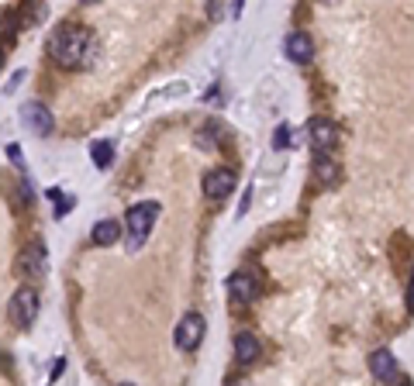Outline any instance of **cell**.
I'll use <instances>...</instances> for the list:
<instances>
[{"label":"cell","instance_id":"1","mask_svg":"<svg viewBox=\"0 0 414 386\" xmlns=\"http://www.w3.org/2000/svg\"><path fill=\"white\" fill-rule=\"evenodd\" d=\"M49 52L59 66L66 69H87L97 56V42H94V32L83 28V25H63L52 42H49Z\"/></svg>","mask_w":414,"mask_h":386},{"label":"cell","instance_id":"2","mask_svg":"<svg viewBox=\"0 0 414 386\" xmlns=\"http://www.w3.org/2000/svg\"><path fill=\"white\" fill-rule=\"evenodd\" d=\"M159 214V204H135L124 217V231H128V248H142V242L152 231V221Z\"/></svg>","mask_w":414,"mask_h":386},{"label":"cell","instance_id":"3","mask_svg":"<svg viewBox=\"0 0 414 386\" xmlns=\"http://www.w3.org/2000/svg\"><path fill=\"white\" fill-rule=\"evenodd\" d=\"M35 317H39V293H35L32 286H21V290L11 297V324L25 331V328L35 324Z\"/></svg>","mask_w":414,"mask_h":386},{"label":"cell","instance_id":"4","mask_svg":"<svg viewBox=\"0 0 414 386\" xmlns=\"http://www.w3.org/2000/svg\"><path fill=\"white\" fill-rule=\"evenodd\" d=\"M204 317L197 314V310H186L183 317H179V324H176V348L179 352H193L200 341H204Z\"/></svg>","mask_w":414,"mask_h":386},{"label":"cell","instance_id":"5","mask_svg":"<svg viewBox=\"0 0 414 386\" xmlns=\"http://www.w3.org/2000/svg\"><path fill=\"white\" fill-rule=\"evenodd\" d=\"M307 135H311V145H314V156H328L338 142V128L328 121V118H314L307 125Z\"/></svg>","mask_w":414,"mask_h":386},{"label":"cell","instance_id":"6","mask_svg":"<svg viewBox=\"0 0 414 386\" xmlns=\"http://www.w3.org/2000/svg\"><path fill=\"white\" fill-rule=\"evenodd\" d=\"M18 269H21L25 279H42V276H45V245H42V242H32V245L21 252Z\"/></svg>","mask_w":414,"mask_h":386},{"label":"cell","instance_id":"7","mask_svg":"<svg viewBox=\"0 0 414 386\" xmlns=\"http://www.w3.org/2000/svg\"><path fill=\"white\" fill-rule=\"evenodd\" d=\"M204 193L211 197V200H221V197H228L232 190H235V173L232 169H211L204 176Z\"/></svg>","mask_w":414,"mask_h":386},{"label":"cell","instance_id":"8","mask_svg":"<svg viewBox=\"0 0 414 386\" xmlns=\"http://www.w3.org/2000/svg\"><path fill=\"white\" fill-rule=\"evenodd\" d=\"M21 121H25L35 135H49V131H52V114H49V107L39 104V100H32V104L21 107Z\"/></svg>","mask_w":414,"mask_h":386},{"label":"cell","instance_id":"9","mask_svg":"<svg viewBox=\"0 0 414 386\" xmlns=\"http://www.w3.org/2000/svg\"><path fill=\"white\" fill-rule=\"evenodd\" d=\"M369 372H373V379H380V383H393V379H397V358H393V352H390V348H376V352L369 355Z\"/></svg>","mask_w":414,"mask_h":386},{"label":"cell","instance_id":"10","mask_svg":"<svg viewBox=\"0 0 414 386\" xmlns=\"http://www.w3.org/2000/svg\"><path fill=\"white\" fill-rule=\"evenodd\" d=\"M228 293H232L239 303H252L256 293H259V279H256L252 272H232V279H228Z\"/></svg>","mask_w":414,"mask_h":386},{"label":"cell","instance_id":"11","mask_svg":"<svg viewBox=\"0 0 414 386\" xmlns=\"http://www.w3.org/2000/svg\"><path fill=\"white\" fill-rule=\"evenodd\" d=\"M283 49H287V56H290L294 63H307V59L314 56V39H311L307 32H294Z\"/></svg>","mask_w":414,"mask_h":386},{"label":"cell","instance_id":"12","mask_svg":"<svg viewBox=\"0 0 414 386\" xmlns=\"http://www.w3.org/2000/svg\"><path fill=\"white\" fill-rule=\"evenodd\" d=\"M259 352H263V345H259L256 334H249V331L235 334V358H239V362H256Z\"/></svg>","mask_w":414,"mask_h":386},{"label":"cell","instance_id":"13","mask_svg":"<svg viewBox=\"0 0 414 386\" xmlns=\"http://www.w3.org/2000/svg\"><path fill=\"white\" fill-rule=\"evenodd\" d=\"M90 238H94V245H114L121 238V224L118 221H97Z\"/></svg>","mask_w":414,"mask_h":386},{"label":"cell","instance_id":"14","mask_svg":"<svg viewBox=\"0 0 414 386\" xmlns=\"http://www.w3.org/2000/svg\"><path fill=\"white\" fill-rule=\"evenodd\" d=\"M314 176H318L325 186H331V183L338 180V166H335L328 156H314Z\"/></svg>","mask_w":414,"mask_h":386},{"label":"cell","instance_id":"15","mask_svg":"<svg viewBox=\"0 0 414 386\" xmlns=\"http://www.w3.org/2000/svg\"><path fill=\"white\" fill-rule=\"evenodd\" d=\"M90 159H94L100 169H104V166H111V159H114V145H111V142H94Z\"/></svg>","mask_w":414,"mask_h":386},{"label":"cell","instance_id":"16","mask_svg":"<svg viewBox=\"0 0 414 386\" xmlns=\"http://www.w3.org/2000/svg\"><path fill=\"white\" fill-rule=\"evenodd\" d=\"M45 197L56 204V217H63V214H66V211H73V204H76V200H73V197H66L63 190H49Z\"/></svg>","mask_w":414,"mask_h":386},{"label":"cell","instance_id":"17","mask_svg":"<svg viewBox=\"0 0 414 386\" xmlns=\"http://www.w3.org/2000/svg\"><path fill=\"white\" fill-rule=\"evenodd\" d=\"M290 135H294V131H290V125H280V128H276V135H273V145H276V149H287V145H290Z\"/></svg>","mask_w":414,"mask_h":386},{"label":"cell","instance_id":"18","mask_svg":"<svg viewBox=\"0 0 414 386\" xmlns=\"http://www.w3.org/2000/svg\"><path fill=\"white\" fill-rule=\"evenodd\" d=\"M407 307L414 314V269H411V283H407Z\"/></svg>","mask_w":414,"mask_h":386},{"label":"cell","instance_id":"19","mask_svg":"<svg viewBox=\"0 0 414 386\" xmlns=\"http://www.w3.org/2000/svg\"><path fill=\"white\" fill-rule=\"evenodd\" d=\"M8 156H11L14 162H21V149H18V145H8Z\"/></svg>","mask_w":414,"mask_h":386},{"label":"cell","instance_id":"20","mask_svg":"<svg viewBox=\"0 0 414 386\" xmlns=\"http://www.w3.org/2000/svg\"><path fill=\"white\" fill-rule=\"evenodd\" d=\"M397 386H411V379H407V376H400V379H397Z\"/></svg>","mask_w":414,"mask_h":386},{"label":"cell","instance_id":"21","mask_svg":"<svg viewBox=\"0 0 414 386\" xmlns=\"http://www.w3.org/2000/svg\"><path fill=\"white\" fill-rule=\"evenodd\" d=\"M121 386H131V383H121Z\"/></svg>","mask_w":414,"mask_h":386},{"label":"cell","instance_id":"22","mask_svg":"<svg viewBox=\"0 0 414 386\" xmlns=\"http://www.w3.org/2000/svg\"><path fill=\"white\" fill-rule=\"evenodd\" d=\"M0 63H4V59H0Z\"/></svg>","mask_w":414,"mask_h":386}]
</instances>
